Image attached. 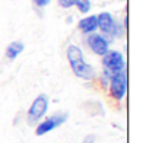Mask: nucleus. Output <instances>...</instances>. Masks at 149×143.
I'll return each mask as SVG.
<instances>
[{
  "mask_svg": "<svg viewBox=\"0 0 149 143\" xmlns=\"http://www.w3.org/2000/svg\"><path fill=\"white\" fill-rule=\"evenodd\" d=\"M102 64L105 67V75L110 78L126 69V61H124L123 54L120 51H114V50H108L102 56Z\"/></svg>",
  "mask_w": 149,
  "mask_h": 143,
  "instance_id": "f257e3e1",
  "label": "nucleus"
},
{
  "mask_svg": "<svg viewBox=\"0 0 149 143\" xmlns=\"http://www.w3.org/2000/svg\"><path fill=\"white\" fill-rule=\"evenodd\" d=\"M47 110H48V98H47V95L41 94L32 101V104L28 110V123L34 124V123L40 121L44 117V114L47 112Z\"/></svg>",
  "mask_w": 149,
  "mask_h": 143,
  "instance_id": "f03ea898",
  "label": "nucleus"
},
{
  "mask_svg": "<svg viewBox=\"0 0 149 143\" xmlns=\"http://www.w3.org/2000/svg\"><path fill=\"white\" fill-rule=\"evenodd\" d=\"M110 91H111V95L117 99V101H121L126 95V91H127V75L126 72H118L114 76H111V82H110Z\"/></svg>",
  "mask_w": 149,
  "mask_h": 143,
  "instance_id": "7ed1b4c3",
  "label": "nucleus"
},
{
  "mask_svg": "<svg viewBox=\"0 0 149 143\" xmlns=\"http://www.w3.org/2000/svg\"><path fill=\"white\" fill-rule=\"evenodd\" d=\"M66 120H67V114H54V115L45 118L42 123L38 124V127H37V130H35V134H37V136H42V134H45V133L54 130L56 127L61 126Z\"/></svg>",
  "mask_w": 149,
  "mask_h": 143,
  "instance_id": "20e7f679",
  "label": "nucleus"
},
{
  "mask_svg": "<svg viewBox=\"0 0 149 143\" xmlns=\"http://www.w3.org/2000/svg\"><path fill=\"white\" fill-rule=\"evenodd\" d=\"M88 45L89 48L98 54V56H104L108 50H110V41L104 37V35H100V34H89L88 37Z\"/></svg>",
  "mask_w": 149,
  "mask_h": 143,
  "instance_id": "39448f33",
  "label": "nucleus"
},
{
  "mask_svg": "<svg viewBox=\"0 0 149 143\" xmlns=\"http://www.w3.org/2000/svg\"><path fill=\"white\" fill-rule=\"evenodd\" d=\"M70 67L73 70V73L76 75L78 78H81V79L89 81V79L94 78V69L85 60H78L74 63H70Z\"/></svg>",
  "mask_w": 149,
  "mask_h": 143,
  "instance_id": "423d86ee",
  "label": "nucleus"
},
{
  "mask_svg": "<svg viewBox=\"0 0 149 143\" xmlns=\"http://www.w3.org/2000/svg\"><path fill=\"white\" fill-rule=\"evenodd\" d=\"M97 24H98V28H100L104 34H114L116 22H114L111 13H108V12H101V13L97 16Z\"/></svg>",
  "mask_w": 149,
  "mask_h": 143,
  "instance_id": "0eeeda50",
  "label": "nucleus"
},
{
  "mask_svg": "<svg viewBox=\"0 0 149 143\" xmlns=\"http://www.w3.org/2000/svg\"><path fill=\"white\" fill-rule=\"evenodd\" d=\"M78 28H79L84 34H92V32H95V29H98L97 16L91 15V16H86V18L81 19L79 24H78Z\"/></svg>",
  "mask_w": 149,
  "mask_h": 143,
  "instance_id": "6e6552de",
  "label": "nucleus"
},
{
  "mask_svg": "<svg viewBox=\"0 0 149 143\" xmlns=\"http://www.w3.org/2000/svg\"><path fill=\"white\" fill-rule=\"evenodd\" d=\"M22 51H24V44L21 41H12L6 48V57L9 60H15Z\"/></svg>",
  "mask_w": 149,
  "mask_h": 143,
  "instance_id": "1a4fd4ad",
  "label": "nucleus"
},
{
  "mask_svg": "<svg viewBox=\"0 0 149 143\" xmlns=\"http://www.w3.org/2000/svg\"><path fill=\"white\" fill-rule=\"evenodd\" d=\"M66 54H67L69 63H74L78 60H84V53H82V50L78 45H69L67 50H66Z\"/></svg>",
  "mask_w": 149,
  "mask_h": 143,
  "instance_id": "9d476101",
  "label": "nucleus"
},
{
  "mask_svg": "<svg viewBox=\"0 0 149 143\" xmlns=\"http://www.w3.org/2000/svg\"><path fill=\"white\" fill-rule=\"evenodd\" d=\"M78 6L79 12L82 13H88L89 9H91V0H76V3H74Z\"/></svg>",
  "mask_w": 149,
  "mask_h": 143,
  "instance_id": "9b49d317",
  "label": "nucleus"
},
{
  "mask_svg": "<svg viewBox=\"0 0 149 143\" xmlns=\"http://www.w3.org/2000/svg\"><path fill=\"white\" fill-rule=\"evenodd\" d=\"M74 3H76V0H58V5H60L61 8H64V9L74 6Z\"/></svg>",
  "mask_w": 149,
  "mask_h": 143,
  "instance_id": "f8f14e48",
  "label": "nucleus"
},
{
  "mask_svg": "<svg viewBox=\"0 0 149 143\" xmlns=\"http://www.w3.org/2000/svg\"><path fill=\"white\" fill-rule=\"evenodd\" d=\"M32 2L35 3V6L38 8H44V6H48L51 0H32Z\"/></svg>",
  "mask_w": 149,
  "mask_h": 143,
  "instance_id": "ddd939ff",
  "label": "nucleus"
},
{
  "mask_svg": "<svg viewBox=\"0 0 149 143\" xmlns=\"http://www.w3.org/2000/svg\"><path fill=\"white\" fill-rule=\"evenodd\" d=\"M94 142H95V137H94L92 134H89V136H86V137L84 139L82 143H94Z\"/></svg>",
  "mask_w": 149,
  "mask_h": 143,
  "instance_id": "4468645a",
  "label": "nucleus"
}]
</instances>
